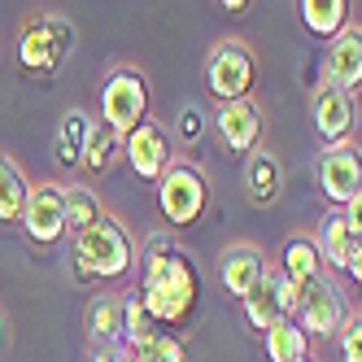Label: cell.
<instances>
[{
  "instance_id": "obj_5",
  "label": "cell",
  "mask_w": 362,
  "mask_h": 362,
  "mask_svg": "<svg viewBox=\"0 0 362 362\" xmlns=\"http://www.w3.org/2000/svg\"><path fill=\"white\" fill-rule=\"evenodd\" d=\"M158 205L170 218V227H192L205 210H210V179L192 162H175L158 179Z\"/></svg>"
},
{
  "instance_id": "obj_2",
  "label": "cell",
  "mask_w": 362,
  "mask_h": 362,
  "mask_svg": "<svg viewBox=\"0 0 362 362\" xmlns=\"http://www.w3.org/2000/svg\"><path fill=\"white\" fill-rule=\"evenodd\" d=\"M136 267V240L118 218H100L96 227H88L83 236H74V249H70V271L74 279H100V284H114L122 279L127 271Z\"/></svg>"
},
{
  "instance_id": "obj_8",
  "label": "cell",
  "mask_w": 362,
  "mask_h": 362,
  "mask_svg": "<svg viewBox=\"0 0 362 362\" xmlns=\"http://www.w3.org/2000/svg\"><path fill=\"white\" fill-rule=\"evenodd\" d=\"M70 48V31L57 18H31L18 40V66L27 74H53Z\"/></svg>"
},
{
  "instance_id": "obj_31",
  "label": "cell",
  "mask_w": 362,
  "mask_h": 362,
  "mask_svg": "<svg viewBox=\"0 0 362 362\" xmlns=\"http://www.w3.org/2000/svg\"><path fill=\"white\" fill-rule=\"evenodd\" d=\"M345 218H349V227H354L358 236H362V192H358V197L345 205Z\"/></svg>"
},
{
  "instance_id": "obj_14",
  "label": "cell",
  "mask_w": 362,
  "mask_h": 362,
  "mask_svg": "<svg viewBox=\"0 0 362 362\" xmlns=\"http://www.w3.org/2000/svg\"><path fill=\"white\" fill-rule=\"evenodd\" d=\"M214 127H218L227 153L249 158L257 140H262V110H257V100H231V105H218Z\"/></svg>"
},
{
  "instance_id": "obj_6",
  "label": "cell",
  "mask_w": 362,
  "mask_h": 362,
  "mask_svg": "<svg viewBox=\"0 0 362 362\" xmlns=\"http://www.w3.org/2000/svg\"><path fill=\"white\" fill-rule=\"evenodd\" d=\"M293 319L301 323L305 336H323L327 341V336H341V327L349 323V305H345L341 288H336L332 279H319V284H310V288H301Z\"/></svg>"
},
{
  "instance_id": "obj_23",
  "label": "cell",
  "mask_w": 362,
  "mask_h": 362,
  "mask_svg": "<svg viewBox=\"0 0 362 362\" xmlns=\"http://www.w3.org/2000/svg\"><path fill=\"white\" fill-rule=\"evenodd\" d=\"M158 323H153V315L144 310V301H140V293H132V297H122V345L132 349V354H144L153 341H158Z\"/></svg>"
},
{
  "instance_id": "obj_11",
  "label": "cell",
  "mask_w": 362,
  "mask_h": 362,
  "mask_svg": "<svg viewBox=\"0 0 362 362\" xmlns=\"http://www.w3.org/2000/svg\"><path fill=\"white\" fill-rule=\"evenodd\" d=\"M127 166H132L144 184H158V179L175 166V148H170V136L162 132L158 122H144L140 132L127 136Z\"/></svg>"
},
{
  "instance_id": "obj_19",
  "label": "cell",
  "mask_w": 362,
  "mask_h": 362,
  "mask_svg": "<svg viewBox=\"0 0 362 362\" xmlns=\"http://www.w3.org/2000/svg\"><path fill=\"white\" fill-rule=\"evenodd\" d=\"M284 275H288L297 288H310V284L323 279V253L315 245V236H293L288 245H284Z\"/></svg>"
},
{
  "instance_id": "obj_21",
  "label": "cell",
  "mask_w": 362,
  "mask_h": 362,
  "mask_svg": "<svg viewBox=\"0 0 362 362\" xmlns=\"http://www.w3.org/2000/svg\"><path fill=\"white\" fill-rule=\"evenodd\" d=\"M301 22L310 35L319 40H336L349 27V0H301Z\"/></svg>"
},
{
  "instance_id": "obj_15",
  "label": "cell",
  "mask_w": 362,
  "mask_h": 362,
  "mask_svg": "<svg viewBox=\"0 0 362 362\" xmlns=\"http://www.w3.org/2000/svg\"><path fill=\"white\" fill-rule=\"evenodd\" d=\"M267 257H262V249L257 245H231L227 253H223V262H218V275H223V288L236 297V301H245L257 284L267 279Z\"/></svg>"
},
{
  "instance_id": "obj_25",
  "label": "cell",
  "mask_w": 362,
  "mask_h": 362,
  "mask_svg": "<svg viewBox=\"0 0 362 362\" xmlns=\"http://www.w3.org/2000/svg\"><path fill=\"white\" fill-rule=\"evenodd\" d=\"M100 218H105V205H100V197L88 184L66 188V231L70 236H83V231L96 227Z\"/></svg>"
},
{
  "instance_id": "obj_32",
  "label": "cell",
  "mask_w": 362,
  "mask_h": 362,
  "mask_svg": "<svg viewBox=\"0 0 362 362\" xmlns=\"http://www.w3.org/2000/svg\"><path fill=\"white\" fill-rule=\"evenodd\" d=\"M349 275H354V284L362 288V249H358V257H354V267H349Z\"/></svg>"
},
{
  "instance_id": "obj_4",
  "label": "cell",
  "mask_w": 362,
  "mask_h": 362,
  "mask_svg": "<svg viewBox=\"0 0 362 362\" xmlns=\"http://www.w3.org/2000/svg\"><path fill=\"white\" fill-rule=\"evenodd\" d=\"M257 83V57L245 40H218L205 57V88L214 92L218 105H231V100H249Z\"/></svg>"
},
{
  "instance_id": "obj_13",
  "label": "cell",
  "mask_w": 362,
  "mask_h": 362,
  "mask_svg": "<svg viewBox=\"0 0 362 362\" xmlns=\"http://www.w3.org/2000/svg\"><path fill=\"white\" fill-rule=\"evenodd\" d=\"M323 74H327V83L332 88H341V92H358L362 88V27H349L327 40V53H323Z\"/></svg>"
},
{
  "instance_id": "obj_17",
  "label": "cell",
  "mask_w": 362,
  "mask_h": 362,
  "mask_svg": "<svg viewBox=\"0 0 362 362\" xmlns=\"http://www.w3.org/2000/svg\"><path fill=\"white\" fill-rule=\"evenodd\" d=\"M279 192H284V170L275 162V153L253 148L245 158V197H249V205L262 210V205H271Z\"/></svg>"
},
{
  "instance_id": "obj_18",
  "label": "cell",
  "mask_w": 362,
  "mask_h": 362,
  "mask_svg": "<svg viewBox=\"0 0 362 362\" xmlns=\"http://www.w3.org/2000/svg\"><path fill=\"white\" fill-rule=\"evenodd\" d=\"M92 127H96V118H92L88 110H66V114H62V122H57V162H62L66 170L83 166Z\"/></svg>"
},
{
  "instance_id": "obj_33",
  "label": "cell",
  "mask_w": 362,
  "mask_h": 362,
  "mask_svg": "<svg viewBox=\"0 0 362 362\" xmlns=\"http://www.w3.org/2000/svg\"><path fill=\"white\" fill-rule=\"evenodd\" d=\"M0 345H5V319H0Z\"/></svg>"
},
{
  "instance_id": "obj_34",
  "label": "cell",
  "mask_w": 362,
  "mask_h": 362,
  "mask_svg": "<svg viewBox=\"0 0 362 362\" xmlns=\"http://www.w3.org/2000/svg\"><path fill=\"white\" fill-rule=\"evenodd\" d=\"M301 362H310V358H301Z\"/></svg>"
},
{
  "instance_id": "obj_12",
  "label": "cell",
  "mask_w": 362,
  "mask_h": 362,
  "mask_svg": "<svg viewBox=\"0 0 362 362\" xmlns=\"http://www.w3.org/2000/svg\"><path fill=\"white\" fill-rule=\"evenodd\" d=\"M310 118H315V132H319V140H323L327 148L349 144V136H354V96L341 92V88H332V83H323V88L315 92Z\"/></svg>"
},
{
  "instance_id": "obj_30",
  "label": "cell",
  "mask_w": 362,
  "mask_h": 362,
  "mask_svg": "<svg viewBox=\"0 0 362 362\" xmlns=\"http://www.w3.org/2000/svg\"><path fill=\"white\" fill-rule=\"evenodd\" d=\"M96 362H136V354L127 349V345H105L96 354Z\"/></svg>"
},
{
  "instance_id": "obj_28",
  "label": "cell",
  "mask_w": 362,
  "mask_h": 362,
  "mask_svg": "<svg viewBox=\"0 0 362 362\" xmlns=\"http://www.w3.org/2000/svg\"><path fill=\"white\" fill-rule=\"evenodd\" d=\"M336 345H341L345 362H362V310L349 315V323L341 327V336H336Z\"/></svg>"
},
{
  "instance_id": "obj_26",
  "label": "cell",
  "mask_w": 362,
  "mask_h": 362,
  "mask_svg": "<svg viewBox=\"0 0 362 362\" xmlns=\"http://www.w3.org/2000/svg\"><path fill=\"white\" fill-rule=\"evenodd\" d=\"M88 323H92L88 327L92 341L100 349H105V345H122V297H96Z\"/></svg>"
},
{
  "instance_id": "obj_22",
  "label": "cell",
  "mask_w": 362,
  "mask_h": 362,
  "mask_svg": "<svg viewBox=\"0 0 362 362\" xmlns=\"http://www.w3.org/2000/svg\"><path fill=\"white\" fill-rule=\"evenodd\" d=\"M118 158H127V140L114 132V127L96 122L92 127V140H88V153H83V170L92 179H100V175H110L118 166Z\"/></svg>"
},
{
  "instance_id": "obj_24",
  "label": "cell",
  "mask_w": 362,
  "mask_h": 362,
  "mask_svg": "<svg viewBox=\"0 0 362 362\" xmlns=\"http://www.w3.org/2000/svg\"><path fill=\"white\" fill-rule=\"evenodd\" d=\"M262 345H267V358H271V362H301V358H310V336L301 332L297 319L275 323V327L262 336Z\"/></svg>"
},
{
  "instance_id": "obj_9",
  "label": "cell",
  "mask_w": 362,
  "mask_h": 362,
  "mask_svg": "<svg viewBox=\"0 0 362 362\" xmlns=\"http://www.w3.org/2000/svg\"><path fill=\"white\" fill-rule=\"evenodd\" d=\"M315 179H319V192L332 205H349L362 192V153L354 144L323 148V158L315 166Z\"/></svg>"
},
{
  "instance_id": "obj_20",
  "label": "cell",
  "mask_w": 362,
  "mask_h": 362,
  "mask_svg": "<svg viewBox=\"0 0 362 362\" xmlns=\"http://www.w3.org/2000/svg\"><path fill=\"white\" fill-rule=\"evenodd\" d=\"M31 188L35 184L22 175V166L0 153V223H22L27 201H31Z\"/></svg>"
},
{
  "instance_id": "obj_10",
  "label": "cell",
  "mask_w": 362,
  "mask_h": 362,
  "mask_svg": "<svg viewBox=\"0 0 362 362\" xmlns=\"http://www.w3.org/2000/svg\"><path fill=\"white\" fill-rule=\"evenodd\" d=\"M22 227L35 245H57L66 236V188L57 184H35L31 201H27V214H22Z\"/></svg>"
},
{
  "instance_id": "obj_27",
  "label": "cell",
  "mask_w": 362,
  "mask_h": 362,
  "mask_svg": "<svg viewBox=\"0 0 362 362\" xmlns=\"http://www.w3.org/2000/svg\"><path fill=\"white\" fill-rule=\"evenodd\" d=\"M140 362H188V349L184 345H179V336H158V341H153L144 354H136Z\"/></svg>"
},
{
  "instance_id": "obj_35",
  "label": "cell",
  "mask_w": 362,
  "mask_h": 362,
  "mask_svg": "<svg viewBox=\"0 0 362 362\" xmlns=\"http://www.w3.org/2000/svg\"><path fill=\"white\" fill-rule=\"evenodd\" d=\"M136 362H140V358H136Z\"/></svg>"
},
{
  "instance_id": "obj_16",
  "label": "cell",
  "mask_w": 362,
  "mask_h": 362,
  "mask_svg": "<svg viewBox=\"0 0 362 362\" xmlns=\"http://www.w3.org/2000/svg\"><path fill=\"white\" fill-rule=\"evenodd\" d=\"M315 245H319V253H323V262H327V267L349 271V267H354V257H358V249H362V236L349 227V218H345V210H341V214H327V218H323Z\"/></svg>"
},
{
  "instance_id": "obj_3",
  "label": "cell",
  "mask_w": 362,
  "mask_h": 362,
  "mask_svg": "<svg viewBox=\"0 0 362 362\" xmlns=\"http://www.w3.org/2000/svg\"><path fill=\"white\" fill-rule=\"evenodd\" d=\"M100 122L114 127L127 140L148 122V83L136 66H114L105 88H100Z\"/></svg>"
},
{
  "instance_id": "obj_7",
  "label": "cell",
  "mask_w": 362,
  "mask_h": 362,
  "mask_svg": "<svg viewBox=\"0 0 362 362\" xmlns=\"http://www.w3.org/2000/svg\"><path fill=\"white\" fill-rule=\"evenodd\" d=\"M297 297H301V288H297L288 275H284V271H267V279L240 301V305H245V323H249L253 332H262V336H267L275 323L293 319Z\"/></svg>"
},
{
  "instance_id": "obj_1",
  "label": "cell",
  "mask_w": 362,
  "mask_h": 362,
  "mask_svg": "<svg viewBox=\"0 0 362 362\" xmlns=\"http://www.w3.org/2000/svg\"><path fill=\"white\" fill-rule=\"evenodd\" d=\"M201 297V275L184 253L166 240H148L144 275H140V301L158 327H184Z\"/></svg>"
},
{
  "instance_id": "obj_29",
  "label": "cell",
  "mask_w": 362,
  "mask_h": 362,
  "mask_svg": "<svg viewBox=\"0 0 362 362\" xmlns=\"http://www.w3.org/2000/svg\"><path fill=\"white\" fill-rule=\"evenodd\" d=\"M179 136H184L188 144H197L201 140V110H184V114H179Z\"/></svg>"
}]
</instances>
